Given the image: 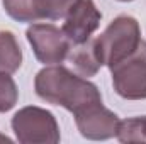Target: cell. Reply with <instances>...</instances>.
Masks as SVG:
<instances>
[{
  "instance_id": "6da1fadb",
  "label": "cell",
  "mask_w": 146,
  "mask_h": 144,
  "mask_svg": "<svg viewBox=\"0 0 146 144\" xmlns=\"http://www.w3.org/2000/svg\"><path fill=\"white\" fill-rule=\"evenodd\" d=\"M34 88L42 100L53 105H61L73 115L102 104L100 92L94 83L58 65L42 68L37 73Z\"/></svg>"
},
{
  "instance_id": "7a4b0ae2",
  "label": "cell",
  "mask_w": 146,
  "mask_h": 144,
  "mask_svg": "<svg viewBox=\"0 0 146 144\" xmlns=\"http://www.w3.org/2000/svg\"><path fill=\"white\" fill-rule=\"evenodd\" d=\"M141 41L143 39L138 20L131 15H119L100 36L94 39V48L100 65L112 68L119 61L131 56Z\"/></svg>"
},
{
  "instance_id": "3957f363",
  "label": "cell",
  "mask_w": 146,
  "mask_h": 144,
  "mask_svg": "<svg viewBox=\"0 0 146 144\" xmlns=\"http://www.w3.org/2000/svg\"><path fill=\"white\" fill-rule=\"evenodd\" d=\"M12 129L22 144H54L60 129L54 115L39 107H24L12 117Z\"/></svg>"
},
{
  "instance_id": "277c9868",
  "label": "cell",
  "mask_w": 146,
  "mask_h": 144,
  "mask_svg": "<svg viewBox=\"0 0 146 144\" xmlns=\"http://www.w3.org/2000/svg\"><path fill=\"white\" fill-rule=\"evenodd\" d=\"M112 85L119 97L126 100L146 98V42L141 41L138 49L110 68Z\"/></svg>"
},
{
  "instance_id": "5b68a950",
  "label": "cell",
  "mask_w": 146,
  "mask_h": 144,
  "mask_svg": "<svg viewBox=\"0 0 146 144\" xmlns=\"http://www.w3.org/2000/svg\"><path fill=\"white\" fill-rule=\"evenodd\" d=\"M26 36L36 58L44 65H60L70 54L72 42L53 24H33L26 31Z\"/></svg>"
},
{
  "instance_id": "8992f818",
  "label": "cell",
  "mask_w": 146,
  "mask_h": 144,
  "mask_svg": "<svg viewBox=\"0 0 146 144\" xmlns=\"http://www.w3.org/2000/svg\"><path fill=\"white\" fill-rule=\"evenodd\" d=\"M102 14L95 7L94 0H75L65 14L61 31L72 46L87 42L100 26Z\"/></svg>"
},
{
  "instance_id": "52a82bcc",
  "label": "cell",
  "mask_w": 146,
  "mask_h": 144,
  "mask_svg": "<svg viewBox=\"0 0 146 144\" xmlns=\"http://www.w3.org/2000/svg\"><path fill=\"white\" fill-rule=\"evenodd\" d=\"M75 122L80 134L92 141H106L114 137L119 126L117 115L102 104H97L87 108L85 112L75 115Z\"/></svg>"
},
{
  "instance_id": "ba28073f",
  "label": "cell",
  "mask_w": 146,
  "mask_h": 144,
  "mask_svg": "<svg viewBox=\"0 0 146 144\" xmlns=\"http://www.w3.org/2000/svg\"><path fill=\"white\" fill-rule=\"evenodd\" d=\"M68 59L75 66V70L80 73V76H94L100 70V61L97 58L95 48H94V39H88L83 44H76L72 46Z\"/></svg>"
},
{
  "instance_id": "9c48e42d",
  "label": "cell",
  "mask_w": 146,
  "mask_h": 144,
  "mask_svg": "<svg viewBox=\"0 0 146 144\" xmlns=\"http://www.w3.org/2000/svg\"><path fill=\"white\" fill-rule=\"evenodd\" d=\"M22 51L10 31H0V71L14 73L21 68Z\"/></svg>"
},
{
  "instance_id": "30bf717a",
  "label": "cell",
  "mask_w": 146,
  "mask_h": 144,
  "mask_svg": "<svg viewBox=\"0 0 146 144\" xmlns=\"http://www.w3.org/2000/svg\"><path fill=\"white\" fill-rule=\"evenodd\" d=\"M5 12L17 22H37L41 20L37 0H2Z\"/></svg>"
},
{
  "instance_id": "8fae6325",
  "label": "cell",
  "mask_w": 146,
  "mask_h": 144,
  "mask_svg": "<svg viewBox=\"0 0 146 144\" xmlns=\"http://www.w3.org/2000/svg\"><path fill=\"white\" fill-rule=\"evenodd\" d=\"M115 136L121 143H127V144L146 143V115L145 117H133V119L119 120Z\"/></svg>"
},
{
  "instance_id": "7c38bea8",
  "label": "cell",
  "mask_w": 146,
  "mask_h": 144,
  "mask_svg": "<svg viewBox=\"0 0 146 144\" xmlns=\"http://www.w3.org/2000/svg\"><path fill=\"white\" fill-rule=\"evenodd\" d=\"M19 92L10 73L0 71V112H9L17 104Z\"/></svg>"
},
{
  "instance_id": "4fadbf2b",
  "label": "cell",
  "mask_w": 146,
  "mask_h": 144,
  "mask_svg": "<svg viewBox=\"0 0 146 144\" xmlns=\"http://www.w3.org/2000/svg\"><path fill=\"white\" fill-rule=\"evenodd\" d=\"M75 0H37L39 3V12L42 19H61L65 17L68 7L72 5Z\"/></svg>"
},
{
  "instance_id": "5bb4252c",
  "label": "cell",
  "mask_w": 146,
  "mask_h": 144,
  "mask_svg": "<svg viewBox=\"0 0 146 144\" xmlns=\"http://www.w3.org/2000/svg\"><path fill=\"white\" fill-rule=\"evenodd\" d=\"M119 2H133V0H119Z\"/></svg>"
}]
</instances>
